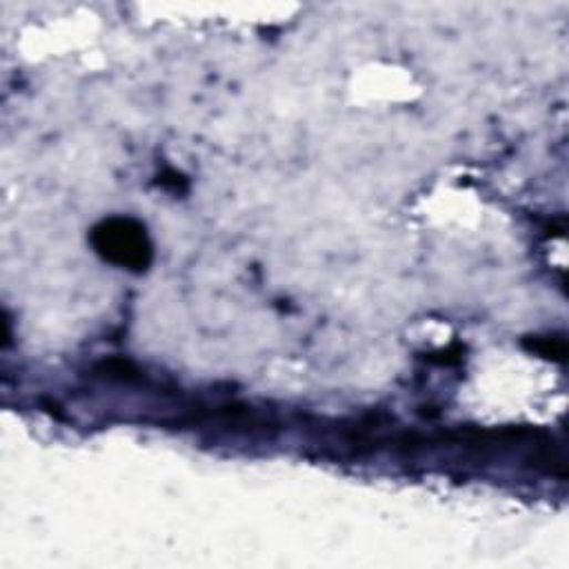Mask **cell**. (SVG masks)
<instances>
[{
	"instance_id": "obj_1",
	"label": "cell",
	"mask_w": 569,
	"mask_h": 569,
	"mask_svg": "<svg viewBox=\"0 0 569 569\" xmlns=\"http://www.w3.org/2000/svg\"><path fill=\"white\" fill-rule=\"evenodd\" d=\"M92 245L101 258L132 271H145L154 258L147 229L138 220L125 216L99 223L92 229Z\"/></svg>"
},
{
	"instance_id": "obj_2",
	"label": "cell",
	"mask_w": 569,
	"mask_h": 569,
	"mask_svg": "<svg viewBox=\"0 0 569 569\" xmlns=\"http://www.w3.org/2000/svg\"><path fill=\"white\" fill-rule=\"evenodd\" d=\"M525 348L536 352L538 356H545V359H551L556 363H565V356H567V348H565V341L562 339H551V337H536V339H527L525 341Z\"/></svg>"
}]
</instances>
